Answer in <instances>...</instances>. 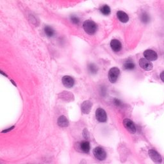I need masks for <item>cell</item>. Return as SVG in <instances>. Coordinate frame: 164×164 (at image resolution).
Here are the masks:
<instances>
[{
    "instance_id": "6da1fadb",
    "label": "cell",
    "mask_w": 164,
    "mask_h": 164,
    "mask_svg": "<svg viewBox=\"0 0 164 164\" xmlns=\"http://www.w3.org/2000/svg\"><path fill=\"white\" fill-rule=\"evenodd\" d=\"M83 27L85 32L89 35L94 34L96 32L98 28L96 22L91 20L85 21L83 24Z\"/></svg>"
},
{
    "instance_id": "7a4b0ae2",
    "label": "cell",
    "mask_w": 164,
    "mask_h": 164,
    "mask_svg": "<svg viewBox=\"0 0 164 164\" xmlns=\"http://www.w3.org/2000/svg\"><path fill=\"white\" fill-rule=\"evenodd\" d=\"M93 154L94 156V157L99 161H104L107 157V153L106 151L103 147L99 146L95 147L93 150Z\"/></svg>"
},
{
    "instance_id": "3957f363",
    "label": "cell",
    "mask_w": 164,
    "mask_h": 164,
    "mask_svg": "<svg viewBox=\"0 0 164 164\" xmlns=\"http://www.w3.org/2000/svg\"><path fill=\"white\" fill-rule=\"evenodd\" d=\"M123 125L124 128H126V130L130 132L131 134H135L136 133V126L134 124V122H133L131 119H125L123 120Z\"/></svg>"
},
{
    "instance_id": "277c9868",
    "label": "cell",
    "mask_w": 164,
    "mask_h": 164,
    "mask_svg": "<svg viewBox=\"0 0 164 164\" xmlns=\"http://www.w3.org/2000/svg\"><path fill=\"white\" fill-rule=\"evenodd\" d=\"M148 154H149L151 160L154 163L160 164L162 162V157L161 154L156 150L153 149L150 150L148 151Z\"/></svg>"
},
{
    "instance_id": "5b68a950",
    "label": "cell",
    "mask_w": 164,
    "mask_h": 164,
    "mask_svg": "<svg viewBox=\"0 0 164 164\" xmlns=\"http://www.w3.org/2000/svg\"><path fill=\"white\" fill-rule=\"evenodd\" d=\"M120 74V70L118 67H113L108 73V79L111 83H115L118 80Z\"/></svg>"
},
{
    "instance_id": "8992f818",
    "label": "cell",
    "mask_w": 164,
    "mask_h": 164,
    "mask_svg": "<svg viewBox=\"0 0 164 164\" xmlns=\"http://www.w3.org/2000/svg\"><path fill=\"white\" fill-rule=\"evenodd\" d=\"M96 118L99 122H105L107 120L106 113L103 108H99L96 111Z\"/></svg>"
},
{
    "instance_id": "52a82bcc",
    "label": "cell",
    "mask_w": 164,
    "mask_h": 164,
    "mask_svg": "<svg viewBox=\"0 0 164 164\" xmlns=\"http://www.w3.org/2000/svg\"><path fill=\"white\" fill-rule=\"evenodd\" d=\"M144 56L149 61H154L158 58V54L152 50H147L144 52Z\"/></svg>"
},
{
    "instance_id": "ba28073f",
    "label": "cell",
    "mask_w": 164,
    "mask_h": 164,
    "mask_svg": "<svg viewBox=\"0 0 164 164\" xmlns=\"http://www.w3.org/2000/svg\"><path fill=\"white\" fill-rule=\"evenodd\" d=\"M139 65L140 67L146 71H151L153 67L151 62L146 58H140L139 60Z\"/></svg>"
},
{
    "instance_id": "9c48e42d",
    "label": "cell",
    "mask_w": 164,
    "mask_h": 164,
    "mask_svg": "<svg viewBox=\"0 0 164 164\" xmlns=\"http://www.w3.org/2000/svg\"><path fill=\"white\" fill-rule=\"evenodd\" d=\"M63 85L67 88H71L74 85V80L72 77L69 76H65L62 79Z\"/></svg>"
},
{
    "instance_id": "30bf717a",
    "label": "cell",
    "mask_w": 164,
    "mask_h": 164,
    "mask_svg": "<svg viewBox=\"0 0 164 164\" xmlns=\"http://www.w3.org/2000/svg\"><path fill=\"white\" fill-rule=\"evenodd\" d=\"M58 97L63 101H67V102H70V101L74 100V96L73 94L67 91L61 92L60 94H58Z\"/></svg>"
},
{
    "instance_id": "8fae6325",
    "label": "cell",
    "mask_w": 164,
    "mask_h": 164,
    "mask_svg": "<svg viewBox=\"0 0 164 164\" xmlns=\"http://www.w3.org/2000/svg\"><path fill=\"white\" fill-rule=\"evenodd\" d=\"M92 103L90 101H85L81 105V110L83 114H88L91 110Z\"/></svg>"
},
{
    "instance_id": "7c38bea8",
    "label": "cell",
    "mask_w": 164,
    "mask_h": 164,
    "mask_svg": "<svg viewBox=\"0 0 164 164\" xmlns=\"http://www.w3.org/2000/svg\"><path fill=\"white\" fill-rule=\"evenodd\" d=\"M79 148L82 152L87 154L90 152V142L87 140H83L79 143Z\"/></svg>"
},
{
    "instance_id": "4fadbf2b",
    "label": "cell",
    "mask_w": 164,
    "mask_h": 164,
    "mask_svg": "<svg viewBox=\"0 0 164 164\" xmlns=\"http://www.w3.org/2000/svg\"><path fill=\"white\" fill-rule=\"evenodd\" d=\"M110 46L112 50L114 52H119L122 48V44L118 39H113L110 42Z\"/></svg>"
},
{
    "instance_id": "5bb4252c",
    "label": "cell",
    "mask_w": 164,
    "mask_h": 164,
    "mask_svg": "<svg viewBox=\"0 0 164 164\" xmlns=\"http://www.w3.org/2000/svg\"><path fill=\"white\" fill-rule=\"evenodd\" d=\"M117 16H118L119 20L123 23H126L129 21L128 14L123 11H118L117 12Z\"/></svg>"
},
{
    "instance_id": "9a60e30c",
    "label": "cell",
    "mask_w": 164,
    "mask_h": 164,
    "mask_svg": "<svg viewBox=\"0 0 164 164\" xmlns=\"http://www.w3.org/2000/svg\"><path fill=\"white\" fill-rule=\"evenodd\" d=\"M58 125L61 128H67L69 126V121L66 117L64 115H61L58 119Z\"/></svg>"
},
{
    "instance_id": "2e32d148",
    "label": "cell",
    "mask_w": 164,
    "mask_h": 164,
    "mask_svg": "<svg viewBox=\"0 0 164 164\" xmlns=\"http://www.w3.org/2000/svg\"><path fill=\"white\" fill-rule=\"evenodd\" d=\"M44 32L48 37H52L54 35V30L49 26H46L44 27Z\"/></svg>"
},
{
    "instance_id": "e0dca14e",
    "label": "cell",
    "mask_w": 164,
    "mask_h": 164,
    "mask_svg": "<svg viewBox=\"0 0 164 164\" xmlns=\"http://www.w3.org/2000/svg\"><path fill=\"white\" fill-rule=\"evenodd\" d=\"M125 69L126 70H133L135 69V65L132 61H126L123 65Z\"/></svg>"
},
{
    "instance_id": "ac0fdd59",
    "label": "cell",
    "mask_w": 164,
    "mask_h": 164,
    "mask_svg": "<svg viewBox=\"0 0 164 164\" xmlns=\"http://www.w3.org/2000/svg\"><path fill=\"white\" fill-rule=\"evenodd\" d=\"M100 12L102 13L103 15H108L110 14V12H111L110 8L106 5H103L100 8Z\"/></svg>"
},
{
    "instance_id": "d6986e66",
    "label": "cell",
    "mask_w": 164,
    "mask_h": 164,
    "mask_svg": "<svg viewBox=\"0 0 164 164\" xmlns=\"http://www.w3.org/2000/svg\"><path fill=\"white\" fill-rule=\"evenodd\" d=\"M140 20H141L142 22L146 24V23L150 22V15H148V14L146 12H142V14L140 15Z\"/></svg>"
},
{
    "instance_id": "ffe728a7",
    "label": "cell",
    "mask_w": 164,
    "mask_h": 164,
    "mask_svg": "<svg viewBox=\"0 0 164 164\" xmlns=\"http://www.w3.org/2000/svg\"><path fill=\"white\" fill-rule=\"evenodd\" d=\"M88 69H89V71L91 74H96L98 72V70L97 66L94 64H90L88 66Z\"/></svg>"
},
{
    "instance_id": "44dd1931",
    "label": "cell",
    "mask_w": 164,
    "mask_h": 164,
    "mask_svg": "<svg viewBox=\"0 0 164 164\" xmlns=\"http://www.w3.org/2000/svg\"><path fill=\"white\" fill-rule=\"evenodd\" d=\"M71 21L74 25H78L79 22H80V19L78 17L75 16V15H73V16L71 17Z\"/></svg>"
},
{
    "instance_id": "7402d4cb",
    "label": "cell",
    "mask_w": 164,
    "mask_h": 164,
    "mask_svg": "<svg viewBox=\"0 0 164 164\" xmlns=\"http://www.w3.org/2000/svg\"><path fill=\"white\" fill-rule=\"evenodd\" d=\"M83 137L85 139H89V133L87 129H84L83 131Z\"/></svg>"
},
{
    "instance_id": "603a6c76",
    "label": "cell",
    "mask_w": 164,
    "mask_h": 164,
    "mask_svg": "<svg viewBox=\"0 0 164 164\" xmlns=\"http://www.w3.org/2000/svg\"><path fill=\"white\" fill-rule=\"evenodd\" d=\"M14 128H15V126H11L10 128H6V129H5V130H3V131H2V133H3V134H6V133H7V132H9V131H12V130H14Z\"/></svg>"
},
{
    "instance_id": "cb8c5ba5",
    "label": "cell",
    "mask_w": 164,
    "mask_h": 164,
    "mask_svg": "<svg viewBox=\"0 0 164 164\" xmlns=\"http://www.w3.org/2000/svg\"><path fill=\"white\" fill-rule=\"evenodd\" d=\"M160 78H161L162 81L164 83V71H163V72L160 74Z\"/></svg>"
}]
</instances>
